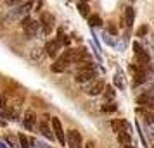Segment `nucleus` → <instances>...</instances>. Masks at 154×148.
Here are the masks:
<instances>
[{
    "label": "nucleus",
    "mask_w": 154,
    "mask_h": 148,
    "mask_svg": "<svg viewBox=\"0 0 154 148\" xmlns=\"http://www.w3.org/2000/svg\"><path fill=\"white\" fill-rule=\"evenodd\" d=\"M104 88H106V83L102 79H92L88 81L87 85H85V93L87 95H90V97H97L100 93H104Z\"/></svg>",
    "instance_id": "obj_3"
},
{
    "label": "nucleus",
    "mask_w": 154,
    "mask_h": 148,
    "mask_svg": "<svg viewBox=\"0 0 154 148\" xmlns=\"http://www.w3.org/2000/svg\"><path fill=\"white\" fill-rule=\"evenodd\" d=\"M114 81H116V86H119V88H123V83H121V79H119V78H116Z\"/></svg>",
    "instance_id": "obj_27"
},
{
    "label": "nucleus",
    "mask_w": 154,
    "mask_h": 148,
    "mask_svg": "<svg viewBox=\"0 0 154 148\" xmlns=\"http://www.w3.org/2000/svg\"><path fill=\"white\" fill-rule=\"evenodd\" d=\"M95 78V67L90 60H85V62L78 64L76 74H75V81L76 83H88Z\"/></svg>",
    "instance_id": "obj_1"
},
{
    "label": "nucleus",
    "mask_w": 154,
    "mask_h": 148,
    "mask_svg": "<svg viewBox=\"0 0 154 148\" xmlns=\"http://www.w3.org/2000/svg\"><path fill=\"white\" fill-rule=\"evenodd\" d=\"M68 145L69 148H82V134L76 129H71L68 133Z\"/></svg>",
    "instance_id": "obj_10"
},
{
    "label": "nucleus",
    "mask_w": 154,
    "mask_h": 148,
    "mask_svg": "<svg viewBox=\"0 0 154 148\" xmlns=\"http://www.w3.org/2000/svg\"><path fill=\"white\" fill-rule=\"evenodd\" d=\"M17 138H19L21 148H29V143H31V141H29V138L26 136V134H24V133H19V136H17Z\"/></svg>",
    "instance_id": "obj_19"
},
{
    "label": "nucleus",
    "mask_w": 154,
    "mask_h": 148,
    "mask_svg": "<svg viewBox=\"0 0 154 148\" xmlns=\"http://www.w3.org/2000/svg\"><path fill=\"white\" fill-rule=\"evenodd\" d=\"M33 7V4L31 2H26V4H23V5H19L17 9H12L11 10V14L7 16V19H19V17H24V16L28 14V10Z\"/></svg>",
    "instance_id": "obj_7"
},
{
    "label": "nucleus",
    "mask_w": 154,
    "mask_h": 148,
    "mask_svg": "<svg viewBox=\"0 0 154 148\" xmlns=\"http://www.w3.org/2000/svg\"><path fill=\"white\" fill-rule=\"evenodd\" d=\"M80 2H88V0H80Z\"/></svg>",
    "instance_id": "obj_31"
},
{
    "label": "nucleus",
    "mask_w": 154,
    "mask_h": 148,
    "mask_svg": "<svg viewBox=\"0 0 154 148\" xmlns=\"http://www.w3.org/2000/svg\"><path fill=\"white\" fill-rule=\"evenodd\" d=\"M107 31H111L112 35H114V33H116V28H114L112 24H109V28H107Z\"/></svg>",
    "instance_id": "obj_26"
},
{
    "label": "nucleus",
    "mask_w": 154,
    "mask_h": 148,
    "mask_svg": "<svg viewBox=\"0 0 154 148\" xmlns=\"http://www.w3.org/2000/svg\"><path fill=\"white\" fill-rule=\"evenodd\" d=\"M47 119H49V115H43L42 119H38V129H40V133H42L45 138L54 140V131L49 127V124H47Z\"/></svg>",
    "instance_id": "obj_9"
},
{
    "label": "nucleus",
    "mask_w": 154,
    "mask_h": 148,
    "mask_svg": "<svg viewBox=\"0 0 154 148\" xmlns=\"http://www.w3.org/2000/svg\"><path fill=\"white\" fill-rule=\"evenodd\" d=\"M68 64H71V52H69V48L64 50L63 55H59V59L50 65V71H52V72H63V71H66Z\"/></svg>",
    "instance_id": "obj_2"
},
{
    "label": "nucleus",
    "mask_w": 154,
    "mask_h": 148,
    "mask_svg": "<svg viewBox=\"0 0 154 148\" xmlns=\"http://www.w3.org/2000/svg\"><path fill=\"white\" fill-rule=\"evenodd\" d=\"M40 148H47V145H40Z\"/></svg>",
    "instance_id": "obj_30"
},
{
    "label": "nucleus",
    "mask_w": 154,
    "mask_h": 148,
    "mask_svg": "<svg viewBox=\"0 0 154 148\" xmlns=\"http://www.w3.org/2000/svg\"><path fill=\"white\" fill-rule=\"evenodd\" d=\"M130 131H121V133H118V141L119 145H130Z\"/></svg>",
    "instance_id": "obj_16"
},
{
    "label": "nucleus",
    "mask_w": 154,
    "mask_h": 148,
    "mask_svg": "<svg viewBox=\"0 0 154 148\" xmlns=\"http://www.w3.org/2000/svg\"><path fill=\"white\" fill-rule=\"evenodd\" d=\"M21 26H23V29H24V33H26L29 38H33V36L36 35V31H38V22H36L35 19L28 17V16H24L21 19Z\"/></svg>",
    "instance_id": "obj_4"
},
{
    "label": "nucleus",
    "mask_w": 154,
    "mask_h": 148,
    "mask_svg": "<svg viewBox=\"0 0 154 148\" xmlns=\"http://www.w3.org/2000/svg\"><path fill=\"white\" fill-rule=\"evenodd\" d=\"M116 109H118V107H116V103H106V105H102L100 107V110H102V112H114V110H116Z\"/></svg>",
    "instance_id": "obj_23"
},
{
    "label": "nucleus",
    "mask_w": 154,
    "mask_h": 148,
    "mask_svg": "<svg viewBox=\"0 0 154 148\" xmlns=\"http://www.w3.org/2000/svg\"><path fill=\"white\" fill-rule=\"evenodd\" d=\"M50 124H52V131H54V136H56V140L64 145L66 143V134H64V129H63V124H61V120L57 119V117H52L50 120Z\"/></svg>",
    "instance_id": "obj_6"
},
{
    "label": "nucleus",
    "mask_w": 154,
    "mask_h": 148,
    "mask_svg": "<svg viewBox=\"0 0 154 148\" xmlns=\"http://www.w3.org/2000/svg\"><path fill=\"white\" fill-rule=\"evenodd\" d=\"M88 22H90V26H100L102 24V19H100V16H88Z\"/></svg>",
    "instance_id": "obj_20"
},
{
    "label": "nucleus",
    "mask_w": 154,
    "mask_h": 148,
    "mask_svg": "<svg viewBox=\"0 0 154 148\" xmlns=\"http://www.w3.org/2000/svg\"><path fill=\"white\" fill-rule=\"evenodd\" d=\"M137 114H140L147 124H154V112H149L146 109H137Z\"/></svg>",
    "instance_id": "obj_15"
},
{
    "label": "nucleus",
    "mask_w": 154,
    "mask_h": 148,
    "mask_svg": "<svg viewBox=\"0 0 154 148\" xmlns=\"http://www.w3.org/2000/svg\"><path fill=\"white\" fill-rule=\"evenodd\" d=\"M137 103L144 105L146 109H154V97H151V93H142L137 97Z\"/></svg>",
    "instance_id": "obj_12"
},
{
    "label": "nucleus",
    "mask_w": 154,
    "mask_h": 148,
    "mask_svg": "<svg viewBox=\"0 0 154 148\" xmlns=\"http://www.w3.org/2000/svg\"><path fill=\"white\" fill-rule=\"evenodd\" d=\"M133 21H135V10H133V7H126L125 9V24H126V28H132Z\"/></svg>",
    "instance_id": "obj_14"
},
{
    "label": "nucleus",
    "mask_w": 154,
    "mask_h": 148,
    "mask_svg": "<svg viewBox=\"0 0 154 148\" xmlns=\"http://www.w3.org/2000/svg\"><path fill=\"white\" fill-rule=\"evenodd\" d=\"M61 48H63V43H61L59 38H54V40L47 42V45H45V50H47V55L49 57H57Z\"/></svg>",
    "instance_id": "obj_8"
},
{
    "label": "nucleus",
    "mask_w": 154,
    "mask_h": 148,
    "mask_svg": "<svg viewBox=\"0 0 154 148\" xmlns=\"http://www.w3.org/2000/svg\"><path fill=\"white\" fill-rule=\"evenodd\" d=\"M146 81H147V72H137L133 76V86H139L142 83H146Z\"/></svg>",
    "instance_id": "obj_17"
},
{
    "label": "nucleus",
    "mask_w": 154,
    "mask_h": 148,
    "mask_svg": "<svg viewBox=\"0 0 154 148\" xmlns=\"http://www.w3.org/2000/svg\"><path fill=\"white\" fill-rule=\"evenodd\" d=\"M121 148H133L132 145H121Z\"/></svg>",
    "instance_id": "obj_29"
},
{
    "label": "nucleus",
    "mask_w": 154,
    "mask_h": 148,
    "mask_svg": "<svg viewBox=\"0 0 154 148\" xmlns=\"http://www.w3.org/2000/svg\"><path fill=\"white\" fill-rule=\"evenodd\" d=\"M111 129H112V133H121L125 127H128V124H126V120H123V119H111Z\"/></svg>",
    "instance_id": "obj_13"
},
{
    "label": "nucleus",
    "mask_w": 154,
    "mask_h": 148,
    "mask_svg": "<svg viewBox=\"0 0 154 148\" xmlns=\"http://www.w3.org/2000/svg\"><path fill=\"white\" fill-rule=\"evenodd\" d=\"M78 12L82 16H85V17H88V16H90V7H88V4H87V2H80V4H78Z\"/></svg>",
    "instance_id": "obj_18"
},
{
    "label": "nucleus",
    "mask_w": 154,
    "mask_h": 148,
    "mask_svg": "<svg viewBox=\"0 0 154 148\" xmlns=\"http://www.w3.org/2000/svg\"><path fill=\"white\" fill-rule=\"evenodd\" d=\"M114 95H116V93H114V88H112V86H106L104 88V97L107 100H112L114 98Z\"/></svg>",
    "instance_id": "obj_22"
},
{
    "label": "nucleus",
    "mask_w": 154,
    "mask_h": 148,
    "mask_svg": "<svg viewBox=\"0 0 154 148\" xmlns=\"http://www.w3.org/2000/svg\"><path fill=\"white\" fill-rule=\"evenodd\" d=\"M85 148H95V147H94V141H88V143L85 145Z\"/></svg>",
    "instance_id": "obj_28"
},
{
    "label": "nucleus",
    "mask_w": 154,
    "mask_h": 148,
    "mask_svg": "<svg viewBox=\"0 0 154 148\" xmlns=\"http://www.w3.org/2000/svg\"><path fill=\"white\" fill-rule=\"evenodd\" d=\"M36 120H38V117H36V114L33 112V110H26V114H24V119H23V124H24V127L26 129H35L36 126Z\"/></svg>",
    "instance_id": "obj_11"
},
{
    "label": "nucleus",
    "mask_w": 154,
    "mask_h": 148,
    "mask_svg": "<svg viewBox=\"0 0 154 148\" xmlns=\"http://www.w3.org/2000/svg\"><path fill=\"white\" fill-rule=\"evenodd\" d=\"M151 148H154V145H152V147H151Z\"/></svg>",
    "instance_id": "obj_32"
},
{
    "label": "nucleus",
    "mask_w": 154,
    "mask_h": 148,
    "mask_svg": "<svg viewBox=\"0 0 154 148\" xmlns=\"http://www.w3.org/2000/svg\"><path fill=\"white\" fill-rule=\"evenodd\" d=\"M142 50H144V48H142V45H140V43H137V42L133 43V52H135V55H137V54H140Z\"/></svg>",
    "instance_id": "obj_25"
},
{
    "label": "nucleus",
    "mask_w": 154,
    "mask_h": 148,
    "mask_svg": "<svg viewBox=\"0 0 154 148\" xmlns=\"http://www.w3.org/2000/svg\"><path fill=\"white\" fill-rule=\"evenodd\" d=\"M137 60H139L140 64H147L149 62V54H147L146 50H142L140 54H137Z\"/></svg>",
    "instance_id": "obj_21"
},
{
    "label": "nucleus",
    "mask_w": 154,
    "mask_h": 148,
    "mask_svg": "<svg viewBox=\"0 0 154 148\" xmlns=\"http://www.w3.org/2000/svg\"><path fill=\"white\" fill-rule=\"evenodd\" d=\"M147 31H149V26H147V24H144V26H140V28L137 29V36H146Z\"/></svg>",
    "instance_id": "obj_24"
},
{
    "label": "nucleus",
    "mask_w": 154,
    "mask_h": 148,
    "mask_svg": "<svg viewBox=\"0 0 154 148\" xmlns=\"http://www.w3.org/2000/svg\"><path fill=\"white\" fill-rule=\"evenodd\" d=\"M54 22H56V19H54V16L50 14V12H42V16H40V26H42V31L45 35L52 33Z\"/></svg>",
    "instance_id": "obj_5"
}]
</instances>
